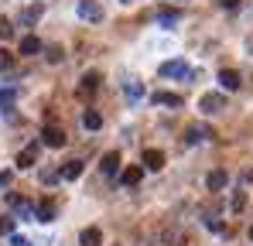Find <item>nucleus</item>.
Masks as SVG:
<instances>
[{
	"mask_svg": "<svg viewBox=\"0 0 253 246\" xmlns=\"http://www.w3.org/2000/svg\"><path fill=\"white\" fill-rule=\"evenodd\" d=\"M96 89H99V72H85V76H83V85H79V92H83V96H92Z\"/></svg>",
	"mask_w": 253,
	"mask_h": 246,
	"instance_id": "16",
	"label": "nucleus"
},
{
	"mask_svg": "<svg viewBox=\"0 0 253 246\" xmlns=\"http://www.w3.org/2000/svg\"><path fill=\"white\" fill-rule=\"evenodd\" d=\"M42 181H44V185H51V181H58V171H42Z\"/></svg>",
	"mask_w": 253,
	"mask_h": 246,
	"instance_id": "31",
	"label": "nucleus"
},
{
	"mask_svg": "<svg viewBox=\"0 0 253 246\" xmlns=\"http://www.w3.org/2000/svg\"><path fill=\"white\" fill-rule=\"evenodd\" d=\"M83 126L85 130H99V126H103V117H99L96 110H85L83 113Z\"/></svg>",
	"mask_w": 253,
	"mask_h": 246,
	"instance_id": "20",
	"label": "nucleus"
},
{
	"mask_svg": "<svg viewBox=\"0 0 253 246\" xmlns=\"http://www.w3.org/2000/svg\"><path fill=\"white\" fill-rule=\"evenodd\" d=\"M79 17L83 21H103V7H99V0H79Z\"/></svg>",
	"mask_w": 253,
	"mask_h": 246,
	"instance_id": "4",
	"label": "nucleus"
},
{
	"mask_svg": "<svg viewBox=\"0 0 253 246\" xmlns=\"http://www.w3.org/2000/svg\"><path fill=\"white\" fill-rule=\"evenodd\" d=\"M199 110H202V113H222V110H226V92H206V96H202V99H199Z\"/></svg>",
	"mask_w": 253,
	"mask_h": 246,
	"instance_id": "2",
	"label": "nucleus"
},
{
	"mask_svg": "<svg viewBox=\"0 0 253 246\" xmlns=\"http://www.w3.org/2000/svg\"><path fill=\"white\" fill-rule=\"evenodd\" d=\"M3 233H14V219H3V215H0V236H3Z\"/></svg>",
	"mask_w": 253,
	"mask_h": 246,
	"instance_id": "30",
	"label": "nucleus"
},
{
	"mask_svg": "<svg viewBox=\"0 0 253 246\" xmlns=\"http://www.w3.org/2000/svg\"><path fill=\"white\" fill-rule=\"evenodd\" d=\"M144 167H147V171H161V167H165V154L154 151V147H147V151H144Z\"/></svg>",
	"mask_w": 253,
	"mask_h": 246,
	"instance_id": "12",
	"label": "nucleus"
},
{
	"mask_svg": "<svg viewBox=\"0 0 253 246\" xmlns=\"http://www.w3.org/2000/svg\"><path fill=\"white\" fill-rule=\"evenodd\" d=\"M124 92H126V99H130V103H140V99H144V89H140V82H124Z\"/></svg>",
	"mask_w": 253,
	"mask_h": 246,
	"instance_id": "19",
	"label": "nucleus"
},
{
	"mask_svg": "<svg viewBox=\"0 0 253 246\" xmlns=\"http://www.w3.org/2000/svg\"><path fill=\"white\" fill-rule=\"evenodd\" d=\"M206 185H209V192H222V188L229 185V174H226V171H212L209 178H206Z\"/></svg>",
	"mask_w": 253,
	"mask_h": 246,
	"instance_id": "15",
	"label": "nucleus"
},
{
	"mask_svg": "<svg viewBox=\"0 0 253 246\" xmlns=\"http://www.w3.org/2000/svg\"><path fill=\"white\" fill-rule=\"evenodd\" d=\"M44 14V3H31V7H24L21 10V28H31V24H38V17Z\"/></svg>",
	"mask_w": 253,
	"mask_h": 246,
	"instance_id": "6",
	"label": "nucleus"
},
{
	"mask_svg": "<svg viewBox=\"0 0 253 246\" xmlns=\"http://www.w3.org/2000/svg\"><path fill=\"white\" fill-rule=\"evenodd\" d=\"M79 243L83 246H103V233L96 226H85L83 233H79Z\"/></svg>",
	"mask_w": 253,
	"mask_h": 246,
	"instance_id": "13",
	"label": "nucleus"
},
{
	"mask_svg": "<svg viewBox=\"0 0 253 246\" xmlns=\"http://www.w3.org/2000/svg\"><path fill=\"white\" fill-rule=\"evenodd\" d=\"M42 51H44V58H48V62H62V55H65L58 44H48V48H42Z\"/></svg>",
	"mask_w": 253,
	"mask_h": 246,
	"instance_id": "25",
	"label": "nucleus"
},
{
	"mask_svg": "<svg viewBox=\"0 0 253 246\" xmlns=\"http://www.w3.org/2000/svg\"><path fill=\"white\" fill-rule=\"evenodd\" d=\"M243 178H247V181H253V167H247V171H243Z\"/></svg>",
	"mask_w": 253,
	"mask_h": 246,
	"instance_id": "34",
	"label": "nucleus"
},
{
	"mask_svg": "<svg viewBox=\"0 0 253 246\" xmlns=\"http://www.w3.org/2000/svg\"><path fill=\"white\" fill-rule=\"evenodd\" d=\"M212 137H215L212 126H199V123L185 130V144H202V140H212Z\"/></svg>",
	"mask_w": 253,
	"mask_h": 246,
	"instance_id": "5",
	"label": "nucleus"
},
{
	"mask_svg": "<svg viewBox=\"0 0 253 246\" xmlns=\"http://www.w3.org/2000/svg\"><path fill=\"white\" fill-rule=\"evenodd\" d=\"M178 21H181L178 10H161V14H158V24H161V28H171V24H178Z\"/></svg>",
	"mask_w": 253,
	"mask_h": 246,
	"instance_id": "23",
	"label": "nucleus"
},
{
	"mask_svg": "<svg viewBox=\"0 0 253 246\" xmlns=\"http://www.w3.org/2000/svg\"><path fill=\"white\" fill-rule=\"evenodd\" d=\"M38 151H42L38 144H28V147L17 154V167H35V164H38Z\"/></svg>",
	"mask_w": 253,
	"mask_h": 246,
	"instance_id": "9",
	"label": "nucleus"
},
{
	"mask_svg": "<svg viewBox=\"0 0 253 246\" xmlns=\"http://www.w3.org/2000/svg\"><path fill=\"white\" fill-rule=\"evenodd\" d=\"M219 85H222L226 92H236V89H240V72H236V69H222V72H219Z\"/></svg>",
	"mask_w": 253,
	"mask_h": 246,
	"instance_id": "8",
	"label": "nucleus"
},
{
	"mask_svg": "<svg viewBox=\"0 0 253 246\" xmlns=\"http://www.w3.org/2000/svg\"><path fill=\"white\" fill-rule=\"evenodd\" d=\"M10 181H14V174H10V171H0V192L10 188Z\"/></svg>",
	"mask_w": 253,
	"mask_h": 246,
	"instance_id": "29",
	"label": "nucleus"
},
{
	"mask_svg": "<svg viewBox=\"0 0 253 246\" xmlns=\"http://www.w3.org/2000/svg\"><path fill=\"white\" fill-rule=\"evenodd\" d=\"M243 205H247V192H236V195H233V208H236V212H240V208H243Z\"/></svg>",
	"mask_w": 253,
	"mask_h": 246,
	"instance_id": "27",
	"label": "nucleus"
},
{
	"mask_svg": "<svg viewBox=\"0 0 253 246\" xmlns=\"http://www.w3.org/2000/svg\"><path fill=\"white\" fill-rule=\"evenodd\" d=\"M10 246H31V243H28L24 236H10Z\"/></svg>",
	"mask_w": 253,
	"mask_h": 246,
	"instance_id": "32",
	"label": "nucleus"
},
{
	"mask_svg": "<svg viewBox=\"0 0 253 246\" xmlns=\"http://www.w3.org/2000/svg\"><path fill=\"white\" fill-rule=\"evenodd\" d=\"M219 7H226V10H233V7H240V0H219Z\"/></svg>",
	"mask_w": 253,
	"mask_h": 246,
	"instance_id": "33",
	"label": "nucleus"
},
{
	"mask_svg": "<svg viewBox=\"0 0 253 246\" xmlns=\"http://www.w3.org/2000/svg\"><path fill=\"white\" fill-rule=\"evenodd\" d=\"M79 174H83V161H69L62 171H58V178H65V181H76Z\"/></svg>",
	"mask_w": 253,
	"mask_h": 246,
	"instance_id": "18",
	"label": "nucleus"
},
{
	"mask_svg": "<svg viewBox=\"0 0 253 246\" xmlns=\"http://www.w3.org/2000/svg\"><path fill=\"white\" fill-rule=\"evenodd\" d=\"M14 35V24L10 21H0V38H10Z\"/></svg>",
	"mask_w": 253,
	"mask_h": 246,
	"instance_id": "28",
	"label": "nucleus"
},
{
	"mask_svg": "<svg viewBox=\"0 0 253 246\" xmlns=\"http://www.w3.org/2000/svg\"><path fill=\"white\" fill-rule=\"evenodd\" d=\"M14 212H17V219H35V205L28 202V199H21V202L14 205Z\"/></svg>",
	"mask_w": 253,
	"mask_h": 246,
	"instance_id": "22",
	"label": "nucleus"
},
{
	"mask_svg": "<svg viewBox=\"0 0 253 246\" xmlns=\"http://www.w3.org/2000/svg\"><path fill=\"white\" fill-rule=\"evenodd\" d=\"M161 240H165L168 246H185V233H181V229H165Z\"/></svg>",
	"mask_w": 253,
	"mask_h": 246,
	"instance_id": "21",
	"label": "nucleus"
},
{
	"mask_svg": "<svg viewBox=\"0 0 253 246\" xmlns=\"http://www.w3.org/2000/svg\"><path fill=\"white\" fill-rule=\"evenodd\" d=\"M7 69H14V55L7 48H0V72H7Z\"/></svg>",
	"mask_w": 253,
	"mask_h": 246,
	"instance_id": "26",
	"label": "nucleus"
},
{
	"mask_svg": "<svg viewBox=\"0 0 253 246\" xmlns=\"http://www.w3.org/2000/svg\"><path fill=\"white\" fill-rule=\"evenodd\" d=\"M42 144L44 147H65V130L55 126V123H48V126L42 130Z\"/></svg>",
	"mask_w": 253,
	"mask_h": 246,
	"instance_id": "3",
	"label": "nucleus"
},
{
	"mask_svg": "<svg viewBox=\"0 0 253 246\" xmlns=\"http://www.w3.org/2000/svg\"><path fill=\"white\" fill-rule=\"evenodd\" d=\"M55 212H58V205L51 202V199H44V202L35 205V219H38V222H51V219H55Z\"/></svg>",
	"mask_w": 253,
	"mask_h": 246,
	"instance_id": "7",
	"label": "nucleus"
},
{
	"mask_svg": "<svg viewBox=\"0 0 253 246\" xmlns=\"http://www.w3.org/2000/svg\"><path fill=\"white\" fill-rule=\"evenodd\" d=\"M151 103H154V106H171V110H178V106H181V96H178V92H154Z\"/></svg>",
	"mask_w": 253,
	"mask_h": 246,
	"instance_id": "10",
	"label": "nucleus"
},
{
	"mask_svg": "<svg viewBox=\"0 0 253 246\" xmlns=\"http://www.w3.org/2000/svg\"><path fill=\"white\" fill-rule=\"evenodd\" d=\"M42 48H44V44L35 38V35H24V38H21V55H38Z\"/></svg>",
	"mask_w": 253,
	"mask_h": 246,
	"instance_id": "17",
	"label": "nucleus"
},
{
	"mask_svg": "<svg viewBox=\"0 0 253 246\" xmlns=\"http://www.w3.org/2000/svg\"><path fill=\"white\" fill-rule=\"evenodd\" d=\"M14 99H17V89H0V106H3V110H10Z\"/></svg>",
	"mask_w": 253,
	"mask_h": 246,
	"instance_id": "24",
	"label": "nucleus"
},
{
	"mask_svg": "<svg viewBox=\"0 0 253 246\" xmlns=\"http://www.w3.org/2000/svg\"><path fill=\"white\" fill-rule=\"evenodd\" d=\"M158 72H161V79H192V76H195V72L185 65V58H171V62H165V65L158 69Z\"/></svg>",
	"mask_w": 253,
	"mask_h": 246,
	"instance_id": "1",
	"label": "nucleus"
},
{
	"mask_svg": "<svg viewBox=\"0 0 253 246\" xmlns=\"http://www.w3.org/2000/svg\"><path fill=\"white\" fill-rule=\"evenodd\" d=\"M99 171H103L106 178H113V174L120 171V154H117V151H110V154H103V164H99Z\"/></svg>",
	"mask_w": 253,
	"mask_h": 246,
	"instance_id": "11",
	"label": "nucleus"
},
{
	"mask_svg": "<svg viewBox=\"0 0 253 246\" xmlns=\"http://www.w3.org/2000/svg\"><path fill=\"white\" fill-rule=\"evenodd\" d=\"M140 178H144V167L140 164H130L124 174H120V181H124L126 188H133V185H140Z\"/></svg>",
	"mask_w": 253,
	"mask_h": 246,
	"instance_id": "14",
	"label": "nucleus"
},
{
	"mask_svg": "<svg viewBox=\"0 0 253 246\" xmlns=\"http://www.w3.org/2000/svg\"><path fill=\"white\" fill-rule=\"evenodd\" d=\"M250 240H253V226H250Z\"/></svg>",
	"mask_w": 253,
	"mask_h": 246,
	"instance_id": "35",
	"label": "nucleus"
},
{
	"mask_svg": "<svg viewBox=\"0 0 253 246\" xmlns=\"http://www.w3.org/2000/svg\"><path fill=\"white\" fill-rule=\"evenodd\" d=\"M120 3H130V0H120Z\"/></svg>",
	"mask_w": 253,
	"mask_h": 246,
	"instance_id": "36",
	"label": "nucleus"
}]
</instances>
